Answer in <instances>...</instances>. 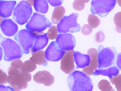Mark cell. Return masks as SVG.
Returning a JSON list of instances; mask_svg holds the SVG:
<instances>
[{
  "instance_id": "obj_12",
  "label": "cell",
  "mask_w": 121,
  "mask_h": 91,
  "mask_svg": "<svg viewBox=\"0 0 121 91\" xmlns=\"http://www.w3.org/2000/svg\"><path fill=\"white\" fill-rule=\"evenodd\" d=\"M74 50L66 52L61 61L60 68L66 74L70 75L76 70L74 65Z\"/></svg>"
},
{
  "instance_id": "obj_36",
  "label": "cell",
  "mask_w": 121,
  "mask_h": 91,
  "mask_svg": "<svg viewBox=\"0 0 121 91\" xmlns=\"http://www.w3.org/2000/svg\"><path fill=\"white\" fill-rule=\"evenodd\" d=\"M116 64L117 67L119 69V70H121V53L118 54L116 58Z\"/></svg>"
},
{
  "instance_id": "obj_19",
  "label": "cell",
  "mask_w": 121,
  "mask_h": 91,
  "mask_svg": "<svg viewBox=\"0 0 121 91\" xmlns=\"http://www.w3.org/2000/svg\"><path fill=\"white\" fill-rule=\"evenodd\" d=\"M120 71L116 66H113L111 67L105 69H96L93 72V76H102L108 77L109 78H112V76H116L119 74Z\"/></svg>"
},
{
  "instance_id": "obj_37",
  "label": "cell",
  "mask_w": 121,
  "mask_h": 91,
  "mask_svg": "<svg viewBox=\"0 0 121 91\" xmlns=\"http://www.w3.org/2000/svg\"><path fill=\"white\" fill-rule=\"evenodd\" d=\"M3 53V49L0 46V61L2 60Z\"/></svg>"
},
{
  "instance_id": "obj_16",
  "label": "cell",
  "mask_w": 121,
  "mask_h": 91,
  "mask_svg": "<svg viewBox=\"0 0 121 91\" xmlns=\"http://www.w3.org/2000/svg\"><path fill=\"white\" fill-rule=\"evenodd\" d=\"M16 4L15 1L0 0V16L4 18L10 17Z\"/></svg>"
},
{
  "instance_id": "obj_5",
  "label": "cell",
  "mask_w": 121,
  "mask_h": 91,
  "mask_svg": "<svg viewBox=\"0 0 121 91\" xmlns=\"http://www.w3.org/2000/svg\"><path fill=\"white\" fill-rule=\"evenodd\" d=\"M52 25V23L46 17L45 15L35 12L26 27L27 30L38 35L43 34L44 30Z\"/></svg>"
},
{
  "instance_id": "obj_25",
  "label": "cell",
  "mask_w": 121,
  "mask_h": 91,
  "mask_svg": "<svg viewBox=\"0 0 121 91\" xmlns=\"http://www.w3.org/2000/svg\"><path fill=\"white\" fill-rule=\"evenodd\" d=\"M98 87L102 91H115V89L111 86L110 82L106 80L100 81L98 83Z\"/></svg>"
},
{
  "instance_id": "obj_29",
  "label": "cell",
  "mask_w": 121,
  "mask_h": 91,
  "mask_svg": "<svg viewBox=\"0 0 121 91\" xmlns=\"http://www.w3.org/2000/svg\"><path fill=\"white\" fill-rule=\"evenodd\" d=\"M114 22L116 26L117 31L121 33V12H118L115 15L114 17Z\"/></svg>"
},
{
  "instance_id": "obj_9",
  "label": "cell",
  "mask_w": 121,
  "mask_h": 91,
  "mask_svg": "<svg viewBox=\"0 0 121 91\" xmlns=\"http://www.w3.org/2000/svg\"><path fill=\"white\" fill-rule=\"evenodd\" d=\"M116 4V0H92L91 5V13L102 17L106 16Z\"/></svg>"
},
{
  "instance_id": "obj_8",
  "label": "cell",
  "mask_w": 121,
  "mask_h": 91,
  "mask_svg": "<svg viewBox=\"0 0 121 91\" xmlns=\"http://www.w3.org/2000/svg\"><path fill=\"white\" fill-rule=\"evenodd\" d=\"M38 35L27 29L19 31L14 37V39L19 44L23 50V52L26 54L30 52L29 50L33 47L35 38Z\"/></svg>"
},
{
  "instance_id": "obj_38",
  "label": "cell",
  "mask_w": 121,
  "mask_h": 91,
  "mask_svg": "<svg viewBox=\"0 0 121 91\" xmlns=\"http://www.w3.org/2000/svg\"><path fill=\"white\" fill-rule=\"evenodd\" d=\"M3 20H4V19L3 17H2L0 16V25L1 24Z\"/></svg>"
},
{
  "instance_id": "obj_18",
  "label": "cell",
  "mask_w": 121,
  "mask_h": 91,
  "mask_svg": "<svg viewBox=\"0 0 121 91\" xmlns=\"http://www.w3.org/2000/svg\"><path fill=\"white\" fill-rule=\"evenodd\" d=\"M74 60L77 67V69L83 68L90 65L91 56L88 55L82 54L79 51L75 52Z\"/></svg>"
},
{
  "instance_id": "obj_4",
  "label": "cell",
  "mask_w": 121,
  "mask_h": 91,
  "mask_svg": "<svg viewBox=\"0 0 121 91\" xmlns=\"http://www.w3.org/2000/svg\"><path fill=\"white\" fill-rule=\"evenodd\" d=\"M97 56L99 70L111 67L116 65V55L117 54L116 48L112 47H104L100 45L98 48Z\"/></svg>"
},
{
  "instance_id": "obj_31",
  "label": "cell",
  "mask_w": 121,
  "mask_h": 91,
  "mask_svg": "<svg viewBox=\"0 0 121 91\" xmlns=\"http://www.w3.org/2000/svg\"><path fill=\"white\" fill-rule=\"evenodd\" d=\"M8 75L2 69H0V85L6 84L7 83V78Z\"/></svg>"
},
{
  "instance_id": "obj_22",
  "label": "cell",
  "mask_w": 121,
  "mask_h": 91,
  "mask_svg": "<svg viewBox=\"0 0 121 91\" xmlns=\"http://www.w3.org/2000/svg\"><path fill=\"white\" fill-rule=\"evenodd\" d=\"M33 1V6L36 11L42 14L47 13L49 9V5L46 0H35Z\"/></svg>"
},
{
  "instance_id": "obj_6",
  "label": "cell",
  "mask_w": 121,
  "mask_h": 91,
  "mask_svg": "<svg viewBox=\"0 0 121 91\" xmlns=\"http://www.w3.org/2000/svg\"><path fill=\"white\" fill-rule=\"evenodd\" d=\"M32 12L30 4L26 1H22L14 8L12 18L17 24L22 25L28 22Z\"/></svg>"
},
{
  "instance_id": "obj_33",
  "label": "cell",
  "mask_w": 121,
  "mask_h": 91,
  "mask_svg": "<svg viewBox=\"0 0 121 91\" xmlns=\"http://www.w3.org/2000/svg\"><path fill=\"white\" fill-rule=\"evenodd\" d=\"M105 35L103 32L101 31L98 32L95 36L96 40L97 42L101 43L105 39Z\"/></svg>"
},
{
  "instance_id": "obj_7",
  "label": "cell",
  "mask_w": 121,
  "mask_h": 91,
  "mask_svg": "<svg viewBox=\"0 0 121 91\" xmlns=\"http://www.w3.org/2000/svg\"><path fill=\"white\" fill-rule=\"evenodd\" d=\"M79 14L73 13L69 16H65L60 21L57 26L59 33H73L80 30V24L77 23Z\"/></svg>"
},
{
  "instance_id": "obj_34",
  "label": "cell",
  "mask_w": 121,
  "mask_h": 91,
  "mask_svg": "<svg viewBox=\"0 0 121 91\" xmlns=\"http://www.w3.org/2000/svg\"><path fill=\"white\" fill-rule=\"evenodd\" d=\"M48 2L50 3V4L53 7L59 6L62 4L63 2V0H49L47 1Z\"/></svg>"
},
{
  "instance_id": "obj_13",
  "label": "cell",
  "mask_w": 121,
  "mask_h": 91,
  "mask_svg": "<svg viewBox=\"0 0 121 91\" xmlns=\"http://www.w3.org/2000/svg\"><path fill=\"white\" fill-rule=\"evenodd\" d=\"M87 54L91 57L90 65L83 68L82 72L88 75L91 76L93 75L94 71L97 69L99 65L97 59L98 52L95 48H92L87 51Z\"/></svg>"
},
{
  "instance_id": "obj_3",
  "label": "cell",
  "mask_w": 121,
  "mask_h": 91,
  "mask_svg": "<svg viewBox=\"0 0 121 91\" xmlns=\"http://www.w3.org/2000/svg\"><path fill=\"white\" fill-rule=\"evenodd\" d=\"M0 45L4 49V59L6 61L20 58L23 55V51L20 46L12 39L3 37L0 32Z\"/></svg>"
},
{
  "instance_id": "obj_20",
  "label": "cell",
  "mask_w": 121,
  "mask_h": 91,
  "mask_svg": "<svg viewBox=\"0 0 121 91\" xmlns=\"http://www.w3.org/2000/svg\"><path fill=\"white\" fill-rule=\"evenodd\" d=\"M31 52L32 56L30 58V61L35 64L46 66L48 65V62L45 59V52L44 51L40 50L35 52Z\"/></svg>"
},
{
  "instance_id": "obj_39",
  "label": "cell",
  "mask_w": 121,
  "mask_h": 91,
  "mask_svg": "<svg viewBox=\"0 0 121 91\" xmlns=\"http://www.w3.org/2000/svg\"></svg>"
},
{
  "instance_id": "obj_28",
  "label": "cell",
  "mask_w": 121,
  "mask_h": 91,
  "mask_svg": "<svg viewBox=\"0 0 121 91\" xmlns=\"http://www.w3.org/2000/svg\"><path fill=\"white\" fill-rule=\"evenodd\" d=\"M89 1L80 0H75L73 2V7L74 9L78 11H81L85 7V3L88 2Z\"/></svg>"
},
{
  "instance_id": "obj_11",
  "label": "cell",
  "mask_w": 121,
  "mask_h": 91,
  "mask_svg": "<svg viewBox=\"0 0 121 91\" xmlns=\"http://www.w3.org/2000/svg\"><path fill=\"white\" fill-rule=\"evenodd\" d=\"M65 53V51L59 48L56 42L52 41L45 52V58L49 61H58L61 60Z\"/></svg>"
},
{
  "instance_id": "obj_32",
  "label": "cell",
  "mask_w": 121,
  "mask_h": 91,
  "mask_svg": "<svg viewBox=\"0 0 121 91\" xmlns=\"http://www.w3.org/2000/svg\"><path fill=\"white\" fill-rule=\"evenodd\" d=\"M92 31V29L87 24H85L82 27L81 29L82 33L85 35H90Z\"/></svg>"
},
{
  "instance_id": "obj_1",
  "label": "cell",
  "mask_w": 121,
  "mask_h": 91,
  "mask_svg": "<svg viewBox=\"0 0 121 91\" xmlns=\"http://www.w3.org/2000/svg\"><path fill=\"white\" fill-rule=\"evenodd\" d=\"M67 82L70 91H92L93 86L90 77L82 72L76 70L68 77Z\"/></svg>"
},
{
  "instance_id": "obj_15",
  "label": "cell",
  "mask_w": 121,
  "mask_h": 91,
  "mask_svg": "<svg viewBox=\"0 0 121 91\" xmlns=\"http://www.w3.org/2000/svg\"><path fill=\"white\" fill-rule=\"evenodd\" d=\"M0 27L3 34L8 37L14 36L18 30L17 24L10 19H4L0 25Z\"/></svg>"
},
{
  "instance_id": "obj_2",
  "label": "cell",
  "mask_w": 121,
  "mask_h": 91,
  "mask_svg": "<svg viewBox=\"0 0 121 91\" xmlns=\"http://www.w3.org/2000/svg\"><path fill=\"white\" fill-rule=\"evenodd\" d=\"M7 82L16 91H20L27 87V82L31 80L28 73L20 72L19 69L10 67L8 70Z\"/></svg>"
},
{
  "instance_id": "obj_24",
  "label": "cell",
  "mask_w": 121,
  "mask_h": 91,
  "mask_svg": "<svg viewBox=\"0 0 121 91\" xmlns=\"http://www.w3.org/2000/svg\"><path fill=\"white\" fill-rule=\"evenodd\" d=\"M87 21L89 26L92 28H97L100 23V21L99 18L92 14L89 15Z\"/></svg>"
},
{
  "instance_id": "obj_30",
  "label": "cell",
  "mask_w": 121,
  "mask_h": 91,
  "mask_svg": "<svg viewBox=\"0 0 121 91\" xmlns=\"http://www.w3.org/2000/svg\"><path fill=\"white\" fill-rule=\"evenodd\" d=\"M22 62L21 60L19 59H16L13 60L11 63V67L19 69H20L22 65Z\"/></svg>"
},
{
  "instance_id": "obj_27",
  "label": "cell",
  "mask_w": 121,
  "mask_h": 91,
  "mask_svg": "<svg viewBox=\"0 0 121 91\" xmlns=\"http://www.w3.org/2000/svg\"><path fill=\"white\" fill-rule=\"evenodd\" d=\"M57 28L55 26L51 27L48 30L47 33V37L48 39L51 40H54L58 36Z\"/></svg>"
},
{
  "instance_id": "obj_14",
  "label": "cell",
  "mask_w": 121,
  "mask_h": 91,
  "mask_svg": "<svg viewBox=\"0 0 121 91\" xmlns=\"http://www.w3.org/2000/svg\"><path fill=\"white\" fill-rule=\"evenodd\" d=\"M33 80L35 82L44 84L45 86H50L54 83V77L47 71H40L33 76Z\"/></svg>"
},
{
  "instance_id": "obj_35",
  "label": "cell",
  "mask_w": 121,
  "mask_h": 91,
  "mask_svg": "<svg viewBox=\"0 0 121 91\" xmlns=\"http://www.w3.org/2000/svg\"><path fill=\"white\" fill-rule=\"evenodd\" d=\"M0 91H16L9 86L6 87L4 85H0Z\"/></svg>"
},
{
  "instance_id": "obj_17",
  "label": "cell",
  "mask_w": 121,
  "mask_h": 91,
  "mask_svg": "<svg viewBox=\"0 0 121 91\" xmlns=\"http://www.w3.org/2000/svg\"><path fill=\"white\" fill-rule=\"evenodd\" d=\"M48 42L49 39L47 37V33L43 35H38L35 38L33 47L29 51L35 52L41 50L46 46Z\"/></svg>"
},
{
  "instance_id": "obj_23",
  "label": "cell",
  "mask_w": 121,
  "mask_h": 91,
  "mask_svg": "<svg viewBox=\"0 0 121 91\" xmlns=\"http://www.w3.org/2000/svg\"><path fill=\"white\" fill-rule=\"evenodd\" d=\"M36 67V64L32 62L30 60H27L22 63L20 71L21 72L29 73L35 71Z\"/></svg>"
},
{
  "instance_id": "obj_26",
  "label": "cell",
  "mask_w": 121,
  "mask_h": 91,
  "mask_svg": "<svg viewBox=\"0 0 121 91\" xmlns=\"http://www.w3.org/2000/svg\"><path fill=\"white\" fill-rule=\"evenodd\" d=\"M109 79L112 83L115 85L117 91H121V74L117 75L116 76H112V78Z\"/></svg>"
},
{
  "instance_id": "obj_10",
  "label": "cell",
  "mask_w": 121,
  "mask_h": 91,
  "mask_svg": "<svg viewBox=\"0 0 121 91\" xmlns=\"http://www.w3.org/2000/svg\"><path fill=\"white\" fill-rule=\"evenodd\" d=\"M56 42L61 50L68 51L74 49L75 46L76 39L70 33H61L57 36Z\"/></svg>"
},
{
  "instance_id": "obj_21",
  "label": "cell",
  "mask_w": 121,
  "mask_h": 91,
  "mask_svg": "<svg viewBox=\"0 0 121 91\" xmlns=\"http://www.w3.org/2000/svg\"><path fill=\"white\" fill-rule=\"evenodd\" d=\"M65 8L61 6L56 7L52 13L51 20L53 24L57 25L63 18L65 13Z\"/></svg>"
}]
</instances>
